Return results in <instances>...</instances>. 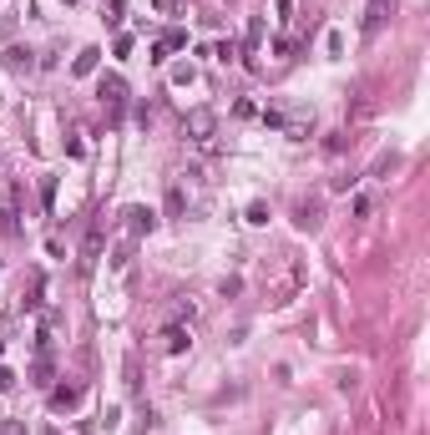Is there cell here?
Returning a JSON list of instances; mask_svg holds the SVG:
<instances>
[{"mask_svg":"<svg viewBox=\"0 0 430 435\" xmlns=\"http://www.w3.org/2000/svg\"><path fill=\"white\" fill-rule=\"evenodd\" d=\"M263 122H268V127H279V132L294 137V142H304L309 127H314V112H284V106H263Z\"/></svg>","mask_w":430,"mask_h":435,"instance_id":"6da1fadb","label":"cell"},{"mask_svg":"<svg viewBox=\"0 0 430 435\" xmlns=\"http://www.w3.org/2000/svg\"><path fill=\"white\" fill-rule=\"evenodd\" d=\"M96 96H101V106L112 112V122L122 117V106H127V81L117 76V71H106L101 81H96Z\"/></svg>","mask_w":430,"mask_h":435,"instance_id":"7a4b0ae2","label":"cell"},{"mask_svg":"<svg viewBox=\"0 0 430 435\" xmlns=\"http://www.w3.org/2000/svg\"><path fill=\"white\" fill-rule=\"evenodd\" d=\"M188 137H193L198 147H213V137H218V117L203 112V106H198V112H188Z\"/></svg>","mask_w":430,"mask_h":435,"instance_id":"3957f363","label":"cell"},{"mask_svg":"<svg viewBox=\"0 0 430 435\" xmlns=\"http://www.w3.org/2000/svg\"><path fill=\"white\" fill-rule=\"evenodd\" d=\"M294 223L309 228V233H319V228H324V203H319V198H299L294 203Z\"/></svg>","mask_w":430,"mask_h":435,"instance_id":"277c9868","label":"cell"},{"mask_svg":"<svg viewBox=\"0 0 430 435\" xmlns=\"http://www.w3.org/2000/svg\"><path fill=\"white\" fill-rule=\"evenodd\" d=\"M101 238H106V223H91V233H86V243H81V274H91L96 268V258H101Z\"/></svg>","mask_w":430,"mask_h":435,"instance_id":"5b68a950","label":"cell"},{"mask_svg":"<svg viewBox=\"0 0 430 435\" xmlns=\"http://www.w3.org/2000/svg\"><path fill=\"white\" fill-rule=\"evenodd\" d=\"M188 344H193L188 324H168V329H163V354H188Z\"/></svg>","mask_w":430,"mask_h":435,"instance_id":"8992f818","label":"cell"},{"mask_svg":"<svg viewBox=\"0 0 430 435\" xmlns=\"http://www.w3.org/2000/svg\"><path fill=\"white\" fill-rule=\"evenodd\" d=\"M122 218H127V233H132V238H142V233L157 228V213H152V208H127Z\"/></svg>","mask_w":430,"mask_h":435,"instance_id":"52a82bcc","label":"cell"},{"mask_svg":"<svg viewBox=\"0 0 430 435\" xmlns=\"http://www.w3.org/2000/svg\"><path fill=\"white\" fill-rule=\"evenodd\" d=\"M51 379H56V359H51L46 349H36V364H31V385L51 390Z\"/></svg>","mask_w":430,"mask_h":435,"instance_id":"ba28073f","label":"cell"},{"mask_svg":"<svg viewBox=\"0 0 430 435\" xmlns=\"http://www.w3.org/2000/svg\"><path fill=\"white\" fill-rule=\"evenodd\" d=\"M6 66H11L16 76H31V71H36V51H31V46H11V51H6Z\"/></svg>","mask_w":430,"mask_h":435,"instance_id":"9c48e42d","label":"cell"},{"mask_svg":"<svg viewBox=\"0 0 430 435\" xmlns=\"http://www.w3.org/2000/svg\"><path fill=\"white\" fill-rule=\"evenodd\" d=\"M36 304H41V274L31 268V274H26V284H21V304H16V314H31Z\"/></svg>","mask_w":430,"mask_h":435,"instance_id":"30bf717a","label":"cell"},{"mask_svg":"<svg viewBox=\"0 0 430 435\" xmlns=\"http://www.w3.org/2000/svg\"><path fill=\"white\" fill-rule=\"evenodd\" d=\"M81 405V385H51V410H76Z\"/></svg>","mask_w":430,"mask_h":435,"instance_id":"8fae6325","label":"cell"},{"mask_svg":"<svg viewBox=\"0 0 430 435\" xmlns=\"http://www.w3.org/2000/svg\"><path fill=\"white\" fill-rule=\"evenodd\" d=\"M183 46H188V31H168L163 41H157V46H152V61H168V56H173V51H183Z\"/></svg>","mask_w":430,"mask_h":435,"instance_id":"7c38bea8","label":"cell"},{"mask_svg":"<svg viewBox=\"0 0 430 435\" xmlns=\"http://www.w3.org/2000/svg\"><path fill=\"white\" fill-rule=\"evenodd\" d=\"M385 16H390V0H369V11H364V36H380Z\"/></svg>","mask_w":430,"mask_h":435,"instance_id":"4fadbf2b","label":"cell"},{"mask_svg":"<svg viewBox=\"0 0 430 435\" xmlns=\"http://www.w3.org/2000/svg\"><path fill=\"white\" fill-rule=\"evenodd\" d=\"M96 56H101V51H96V46H86L81 56L71 61V71H76V76H91V71H96Z\"/></svg>","mask_w":430,"mask_h":435,"instance_id":"5bb4252c","label":"cell"},{"mask_svg":"<svg viewBox=\"0 0 430 435\" xmlns=\"http://www.w3.org/2000/svg\"><path fill=\"white\" fill-rule=\"evenodd\" d=\"M168 213H173V218H183V183H178V178L168 183Z\"/></svg>","mask_w":430,"mask_h":435,"instance_id":"9a60e30c","label":"cell"},{"mask_svg":"<svg viewBox=\"0 0 430 435\" xmlns=\"http://www.w3.org/2000/svg\"><path fill=\"white\" fill-rule=\"evenodd\" d=\"M258 41H263V21L253 16V21H248V46H243V56H253V51H258Z\"/></svg>","mask_w":430,"mask_h":435,"instance_id":"2e32d148","label":"cell"},{"mask_svg":"<svg viewBox=\"0 0 430 435\" xmlns=\"http://www.w3.org/2000/svg\"><path fill=\"white\" fill-rule=\"evenodd\" d=\"M122 11H127L122 0H106V26H122Z\"/></svg>","mask_w":430,"mask_h":435,"instance_id":"e0dca14e","label":"cell"},{"mask_svg":"<svg viewBox=\"0 0 430 435\" xmlns=\"http://www.w3.org/2000/svg\"><path fill=\"white\" fill-rule=\"evenodd\" d=\"M238 56V41H218V61H233Z\"/></svg>","mask_w":430,"mask_h":435,"instance_id":"ac0fdd59","label":"cell"},{"mask_svg":"<svg viewBox=\"0 0 430 435\" xmlns=\"http://www.w3.org/2000/svg\"><path fill=\"white\" fill-rule=\"evenodd\" d=\"M173 86H193V66H178L173 71Z\"/></svg>","mask_w":430,"mask_h":435,"instance_id":"d6986e66","label":"cell"},{"mask_svg":"<svg viewBox=\"0 0 430 435\" xmlns=\"http://www.w3.org/2000/svg\"><path fill=\"white\" fill-rule=\"evenodd\" d=\"M11 385H16V374H11V369H6V364H0V395H6V390H11Z\"/></svg>","mask_w":430,"mask_h":435,"instance_id":"ffe728a7","label":"cell"},{"mask_svg":"<svg viewBox=\"0 0 430 435\" xmlns=\"http://www.w3.org/2000/svg\"><path fill=\"white\" fill-rule=\"evenodd\" d=\"M46 435H61V430H46Z\"/></svg>","mask_w":430,"mask_h":435,"instance_id":"44dd1931","label":"cell"},{"mask_svg":"<svg viewBox=\"0 0 430 435\" xmlns=\"http://www.w3.org/2000/svg\"><path fill=\"white\" fill-rule=\"evenodd\" d=\"M66 6H71V0H66Z\"/></svg>","mask_w":430,"mask_h":435,"instance_id":"7402d4cb","label":"cell"}]
</instances>
